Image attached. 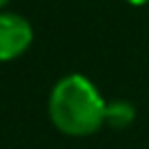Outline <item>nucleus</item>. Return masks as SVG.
<instances>
[{
  "instance_id": "20e7f679",
  "label": "nucleus",
  "mask_w": 149,
  "mask_h": 149,
  "mask_svg": "<svg viewBox=\"0 0 149 149\" xmlns=\"http://www.w3.org/2000/svg\"><path fill=\"white\" fill-rule=\"evenodd\" d=\"M125 2H130V5H134V7H143V5H149V0H125Z\"/></svg>"
},
{
  "instance_id": "39448f33",
  "label": "nucleus",
  "mask_w": 149,
  "mask_h": 149,
  "mask_svg": "<svg viewBox=\"0 0 149 149\" xmlns=\"http://www.w3.org/2000/svg\"><path fill=\"white\" fill-rule=\"evenodd\" d=\"M7 2H9V0H0V9H2V7H5Z\"/></svg>"
},
{
  "instance_id": "f257e3e1",
  "label": "nucleus",
  "mask_w": 149,
  "mask_h": 149,
  "mask_svg": "<svg viewBox=\"0 0 149 149\" xmlns=\"http://www.w3.org/2000/svg\"><path fill=\"white\" fill-rule=\"evenodd\" d=\"M48 114L59 132L68 136H88L103 125L105 103L90 79L84 74H68L53 88Z\"/></svg>"
},
{
  "instance_id": "f03ea898",
  "label": "nucleus",
  "mask_w": 149,
  "mask_h": 149,
  "mask_svg": "<svg viewBox=\"0 0 149 149\" xmlns=\"http://www.w3.org/2000/svg\"><path fill=\"white\" fill-rule=\"evenodd\" d=\"M33 42V26L18 13H0V61L20 57Z\"/></svg>"
},
{
  "instance_id": "7ed1b4c3",
  "label": "nucleus",
  "mask_w": 149,
  "mask_h": 149,
  "mask_svg": "<svg viewBox=\"0 0 149 149\" xmlns=\"http://www.w3.org/2000/svg\"><path fill=\"white\" fill-rule=\"evenodd\" d=\"M136 118V107L132 105L130 101H123V99H116V101L105 103V116H103V123H107L114 130H125L127 125H132Z\"/></svg>"
}]
</instances>
